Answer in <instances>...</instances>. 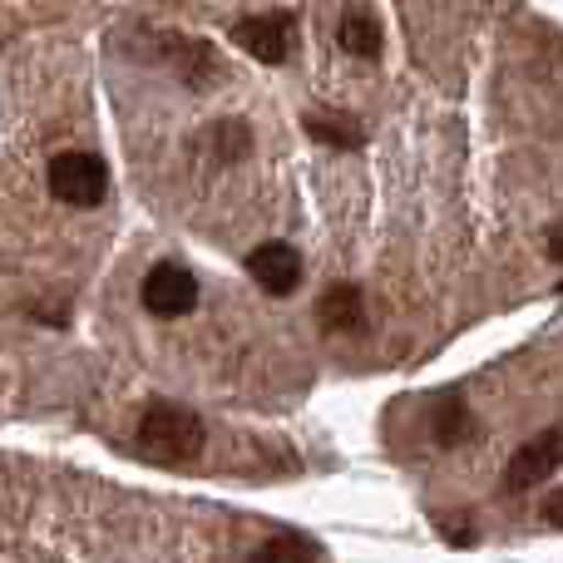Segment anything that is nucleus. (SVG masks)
<instances>
[{"mask_svg": "<svg viewBox=\"0 0 563 563\" xmlns=\"http://www.w3.org/2000/svg\"><path fill=\"white\" fill-rule=\"evenodd\" d=\"M208 430L198 420V410L174 406V400H154V406L139 416V450L158 465H184L203 450Z\"/></svg>", "mask_w": 563, "mask_h": 563, "instance_id": "obj_1", "label": "nucleus"}, {"mask_svg": "<svg viewBox=\"0 0 563 563\" xmlns=\"http://www.w3.org/2000/svg\"><path fill=\"white\" fill-rule=\"evenodd\" d=\"M49 194L69 208H95L104 203L109 194V168L99 154H85V148H69L49 164Z\"/></svg>", "mask_w": 563, "mask_h": 563, "instance_id": "obj_2", "label": "nucleus"}, {"mask_svg": "<svg viewBox=\"0 0 563 563\" xmlns=\"http://www.w3.org/2000/svg\"><path fill=\"white\" fill-rule=\"evenodd\" d=\"M554 470H563V426H549L539 430L534 440H525V445L509 455V470H505V489L509 495H529V489H539Z\"/></svg>", "mask_w": 563, "mask_h": 563, "instance_id": "obj_3", "label": "nucleus"}, {"mask_svg": "<svg viewBox=\"0 0 563 563\" xmlns=\"http://www.w3.org/2000/svg\"><path fill=\"white\" fill-rule=\"evenodd\" d=\"M144 307L164 321H178L198 307V277L184 263H158L144 277Z\"/></svg>", "mask_w": 563, "mask_h": 563, "instance_id": "obj_4", "label": "nucleus"}, {"mask_svg": "<svg viewBox=\"0 0 563 563\" xmlns=\"http://www.w3.org/2000/svg\"><path fill=\"white\" fill-rule=\"evenodd\" d=\"M291 30H297V20L287 15V10H273V15H247L233 25V45L243 49V55L263 59V65H282V59L291 55Z\"/></svg>", "mask_w": 563, "mask_h": 563, "instance_id": "obj_5", "label": "nucleus"}, {"mask_svg": "<svg viewBox=\"0 0 563 563\" xmlns=\"http://www.w3.org/2000/svg\"><path fill=\"white\" fill-rule=\"evenodd\" d=\"M247 277L263 291H273V297H287L301 282V257L291 253L287 243H257L253 253H247Z\"/></svg>", "mask_w": 563, "mask_h": 563, "instance_id": "obj_6", "label": "nucleus"}, {"mask_svg": "<svg viewBox=\"0 0 563 563\" xmlns=\"http://www.w3.org/2000/svg\"><path fill=\"white\" fill-rule=\"evenodd\" d=\"M317 321H321V331H361L366 327L361 287H351V282H331L317 301Z\"/></svg>", "mask_w": 563, "mask_h": 563, "instance_id": "obj_7", "label": "nucleus"}, {"mask_svg": "<svg viewBox=\"0 0 563 563\" xmlns=\"http://www.w3.org/2000/svg\"><path fill=\"white\" fill-rule=\"evenodd\" d=\"M336 40L346 55L380 59V20L371 15L366 5H346V15H341V25H336Z\"/></svg>", "mask_w": 563, "mask_h": 563, "instance_id": "obj_8", "label": "nucleus"}, {"mask_svg": "<svg viewBox=\"0 0 563 563\" xmlns=\"http://www.w3.org/2000/svg\"><path fill=\"white\" fill-rule=\"evenodd\" d=\"M470 435H475V420H470L465 400H455V396H450L445 406L435 410V440H440V445H445V450H455L460 440H470Z\"/></svg>", "mask_w": 563, "mask_h": 563, "instance_id": "obj_9", "label": "nucleus"}, {"mask_svg": "<svg viewBox=\"0 0 563 563\" xmlns=\"http://www.w3.org/2000/svg\"><path fill=\"white\" fill-rule=\"evenodd\" d=\"M307 134L321 139V144H331V148H361V144H366V139H361V129L351 124V119H327V114H311L307 119Z\"/></svg>", "mask_w": 563, "mask_h": 563, "instance_id": "obj_10", "label": "nucleus"}, {"mask_svg": "<svg viewBox=\"0 0 563 563\" xmlns=\"http://www.w3.org/2000/svg\"><path fill=\"white\" fill-rule=\"evenodd\" d=\"M327 549L311 544V539H267L263 549H257V559H321Z\"/></svg>", "mask_w": 563, "mask_h": 563, "instance_id": "obj_11", "label": "nucleus"}, {"mask_svg": "<svg viewBox=\"0 0 563 563\" xmlns=\"http://www.w3.org/2000/svg\"><path fill=\"white\" fill-rule=\"evenodd\" d=\"M544 525L549 529H563V489H554V495L544 499Z\"/></svg>", "mask_w": 563, "mask_h": 563, "instance_id": "obj_12", "label": "nucleus"}, {"mask_svg": "<svg viewBox=\"0 0 563 563\" xmlns=\"http://www.w3.org/2000/svg\"><path fill=\"white\" fill-rule=\"evenodd\" d=\"M549 257H554V263H563V223L549 228Z\"/></svg>", "mask_w": 563, "mask_h": 563, "instance_id": "obj_13", "label": "nucleus"}]
</instances>
